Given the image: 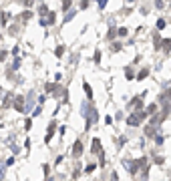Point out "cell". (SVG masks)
<instances>
[{"instance_id":"cell-39","label":"cell","mask_w":171,"mask_h":181,"mask_svg":"<svg viewBox=\"0 0 171 181\" xmlns=\"http://www.w3.org/2000/svg\"><path fill=\"white\" fill-rule=\"evenodd\" d=\"M6 57H8L6 50H0V63H4V60H6Z\"/></svg>"},{"instance_id":"cell-13","label":"cell","mask_w":171,"mask_h":181,"mask_svg":"<svg viewBox=\"0 0 171 181\" xmlns=\"http://www.w3.org/2000/svg\"><path fill=\"white\" fill-rule=\"evenodd\" d=\"M8 20H10V12L4 10L2 14H0V24H2V26H8Z\"/></svg>"},{"instance_id":"cell-1","label":"cell","mask_w":171,"mask_h":181,"mask_svg":"<svg viewBox=\"0 0 171 181\" xmlns=\"http://www.w3.org/2000/svg\"><path fill=\"white\" fill-rule=\"evenodd\" d=\"M147 165V157H137V159H123V167L129 171V175H137L141 171V167Z\"/></svg>"},{"instance_id":"cell-18","label":"cell","mask_w":171,"mask_h":181,"mask_svg":"<svg viewBox=\"0 0 171 181\" xmlns=\"http://www.w3.org/2000/svg\"><path fill=\"white\" fill-rule=\"evenodd\" d=\"M38 14H40L42 18H44V16H49V14H50L49 6H46V4H40V6H38Z\"/></svg>"},{"instance_id":"cell-37","label":"cell","mask_w":171,"mask_h":181,"mask_svg":"<svg viewBox=\"0 0 171 181\" xmlns=\"http://www.w3.org/2000/svg\"><path fill=\"white\" fill-rule=\"evenodd\" d=\"M76 14V10H72V12H68V14L65 16V22H68V20H72V16Z\"/></svg>"},{"instance_id":"cell-2","label":"cell","mask_w":171,"mask_h":181,"mask_svg":"<svg viewBox=\"0 0 171 181\" xmlns=\"http://www.w3.org/2000/svg\"><path fill=\"white\" fill-rule=\"evenodd\" d=\"M145 117H147L145 111H133V113L127 117V125H129V127H139V125L145 121Z\"/></svg>"},{"instance_id":"cell-45","label":"cell","mask_w":171,"mask_h":181,"mask_svg":"<svg viewBox=\"0 0 171 181\" xmlns=\"http://www.w3.org/2000/svg\"><path fill=\"white\" fill-rule=\"evenodd\" d=\"M50 139H53V133H46V137H44V143H50Z\"/></svg>"},{"instance_id":"cell-51","label":"cell","mask_w":171,"mask_h":181,"mask_svg":"<svg viewBox=\"0 0 171 181\" xmlns=\"http://www.w3.org/2000/svg\"><path fill=\"white\" fill-rule=\"evenodd\" d=\"M169 8H171V2H169Z\"/></svg>"},{"instance_id":"cell-21","label":"cell","mask_w":171,"mask_h":181,"mask_svg":"<svg viewBox=\"0 0 171 181\" xmlns=\"http://www.w3.org/2000/svg\"><path fill=\"white\" fill-rule=\"evenodd\" d=\"M93 171H97V163H89V165H87V167H85V171H83V173H87V175H91V173H93Z\"/></svg>"},{"instance_id":"cell-7","label":"cell","mask_w":171,"mask_h":181,"mask_svg":"<svg viewBox=\"0 0 171 181\" xmlns=\"http://www.w3.org/2000/svg\"><path fill=\"white\" fill-rule=\"evenodd\" d=\"M34 101H36V95H34V90H30V93L26 95V109H24V113H28V111H34Z\"/></svg>"},{"instance_id":"cell-25","label":"cell","mask_w":171,"mask_h":181,"mask_svg":"<svg viewBox=\"0 0 171 181\" xmlns=\"http://www.w3.org/2000/svg\"><path fill=\"white\" fill-rule=\"evenodd\" d=\"M81 173H83V171H81V167L76 165L75 169H72V179H79V177H81Z\"/></svg>"},{"instance_id":"cell-15","label":"cell","mask_w":171,"mask_h":181,"mask_svg":"<svg viewBox=\"0 0 171 181\" xmlns=\"http://www.w3.org/2000/svg\"><path fill=\"white\" fill-rule=\"evenodd\" d=\"M155 111H159V105H157V101H155V103H151V105H147L145 113H147V115H155Z\"/></svg>"},{"instance_id":"cell-12","label":"cell","mask_w":171,"mask_h":181,"mask_svg":"<svg viewBox=\"0 0 171 181\" xmlns=\"http://www.w3.org/2000/svg\"><path fill=\"white\" fill-rule=\"evenodd\" d=\"M58 87H61V85H58V83H46L44 85V90H46V93H57V90H58Z\"/></svg>"},{"instance_id":"cell-34","label":"cell","mask_w":171,"mask_h":181,"mask_svg":"<svg viewBox=\"0 0 171 181\" xmlns=\"http://www.w3.org/2000/svg\"><path fill=\"white\" fill-rule=\"evenodd\" d=\"M89 2H91V0H81V10H87V8H89Z\"/></svg>"},{"instance_id":"cell-36","label":"cell","mask_w":171,"mask_h":181,"mask_svg":"<svg viewBox=\"0 0 171 181\" xmlns=\"http://www.w3.org/2000/svg\"><path fill=\"white\" fill-rule=\"evenodd\" d=\"M14 163H16V159H14V157H8V159H6V167H12Z\"/></svg>"},{"instance_id":"cell-23","label":"cell","mask_w":171,"mask_h":181,"mask_svg":"<svg viewBox=\"0 0 171 181\" xmlns=\"http://www.w3.org/2000/svg\"><path fill=\"white\" fill-rule=\"evenodd\" d=\"M165 24H167V20H165V18H159V20L155 22V26H157V30H163Z\"/></svg>"},{"instance_id":"cell-50","label":"cell","mask_w":171,"mask_h":181,"mask_svg":"<svg viewBox=\"0 0 171 181\" xmlns=\"http://www.w3.org/2000/svg\"><path fill=\"white\" fill-rule=\"evenodd\" d=\"M0 95H2V89H0Z\"/></svg>"},{"instance_id":"cell-33","label":"cell","mask_w":171,"mask_h":181,"mask_svg":"<svg viewBox=\"0 0 171 181\" xmlns=\"http://www.w3.org/2000/svg\"><path fill=\"white\" fill-rule=\"evenodd\" d=\"M40 113H42V107H40V105H36V107H34V111H32V115H34V117H38Z\"/></svg>"},{"instance_id":"cell-17","label":"cell","mask_w":171,"mask_h":181,"mask_svg":"<svg viewBox=\"0 0 171 181\" xmlns=\"http://www.w3.org/2000/svg\"><path fill=\"white\" fill-rule=\"evenodd\" d=\"M161 50L163 53H171V38H163V46H161Z\"/></svg>"},{"instance_id":"cell-4","label":"cell","mask_w":171,"mask_h":181,"mask_svg":"<svg viewBox=\"0 0 171 181\" xmlns=\"http://www.w3.org/2000/svg\"><path fill=\"white\" fill-rule=\"evenodd\" d=\"M12 105H14V111L24 113V109H26V97H22V95H16L14 101H12Z\"/></svg>"},{"instance_id":"cell-29","label":"cell","mask_w":171,"mask_h":181,"mask_svg":"<svg viewBox=\"0 0 171 181\" xmlns=\"http://www.w3.org/2000/svg\"><path fill=\"white\" fill-rule=\"evenodd\" d=\"M30 129H32V119L28 117L26 121H24V131H30Z\"/></svg>"},{"instance_id":"cell-49","label":"cell","mask_w":171,"mask_h":181,"mask_svg":"<svg viewBox=\"0 0 171 181\" xmlns=\"http://www.w3.org/2000/svg\"><path fill=\"white\" fill-rule=\"evenodd\" d=\"M0 40H2V34H0Z\"/></svg>"},{"instance_id":"cell-40","label":"cell","mask_w":171,"mask_h":181,"mask_svg":"<svg viewBox=\"0 0 171 181\" xmlns=\"http://www.w3.org/2000/svg\"><path fill=\"white\" fill-rule=\"evenodd\" d=\"M18 67H20V58H14V63H12V71H16Z\"/></svg>"},{"instance_id":"cell-5","label":"cell","mask_w":171,"mask_h":181,"mask_svg":"<svg viewBox=\"0 0 171 181\" xmlns=\"http://www.w3.org/2000/svg\"><path fill=\"white\" fill-rule=\"evenodd\" d=\"M91 153L97 155V157L105 155V151H103V145H101V139H99V137H93V141H91Z\"/></svg>"},{"instance_id":"cell-42","label":"cell","mask_w":171,"mask_h":181,"mask_svg":"<svg viewBox=\"0 0 171 181\" xmlns=\"http://www.w3.org/2000/svg\"><path fill=\"white\" fill-rule=\"evenodd\" d=\"M155 6H157V8H163L165 2H163V0H155Z\"/></svg>"},{"instance_id":"cell-44","label":"cell","mask_w":171,"mask_h":181,"mask_svg":"<svg viewBox=\"0 0 171 181\" xmlns=\"http://www.w3.org/2000/svg\"><path fill=\"white\" fill-rule=\"evenodd\" d=\"M97 2H99V8H101V10L107 6V0H97Z\"/></svg>"},{"instance_id":"cell-6","label":"cell","mask_w":171,"mask_h":181,"mask_svg":"<svg viewBox=\"0 0 171 181\" xmlns=\"http://www.w3.org/2000/svg\"><path fill=\"white\" fill-rule=\"evenodd\" d=\"M71 155H72L75 159H79L81 155H83V141H81V139H76L75 143H72V151H71Z\"/></svg>"},{"instance_id":"cell-48","label":"cell","mask_w":171,"mask_h":181,"mask_svg":"<svg viewBox=\"0 0 171 181\" xmlns=\"http://www.w3.org/2000/svg\"><path fill=\"white\" fill-rule=\"evenodd\" d=\"M46 181H54V179H53V177H50V179H46Z\"/></svg>"},{"instance_id":"cell-26","label":"cell","mask_w":171,"mask_h":181,"mask_svg":"<svg viewBox=\"0 0 171 181\" xmlns=\"http://www.w3.org/2000/svg\"><path fill=\"white\" fill-rule=\"evenodd\" d=\"M46 20H49V24H54V20H57V12H53V10H50V14L46 16Z\"/></svg>"},{"instance_id":"cell-32","label":"cell","mask_w":171,"mask_h":181,"mask_svg":"<svg viewBox=\"0 0 171 181\" xmlns=\"http://www.w3.org/2000/svg\"><path fill=\"white\" fill-rule=\"evenodd\" d=\"M95 64H101V50H95Z\"/></svg>"},{"instance_id":"cell-9","label":"cell","mask_w":171,"mask_h":181,"mask_svg":"<svg viewBox=\"0 0 171 181\" xmlns=\"http://www.w3.org/2000/svg\"><path fill=\"white\" fill-rule=\"evenodd\" d=\"M10 101H14V95H12V90H8V93L4 95V101H2V107H4V109H8V107H10Z\"/></svg>"},{"instance_id":"cell-46","label":"cell","mask_w":171,"mask_h":181,"mask_svg":"<svg viewBox=\"0 0 171 181\" xmlns=\"http://www.w3.org/2000/svg\"><path fill=\"white\" fill-rule=\"evenodd\" d=\"M61 163H62V155H58V157L54 159V165H61Z\"/></svg>"},{"instance_id":"cell-52","label":"cell","mask_w":171,"mask_h":181,"mask_svg":"<svg viewBox=\"0 0 171 181\" xmlns=\"http://www.w3.org/2000/svg\"><path fill=\"white\" fill-rule=\"evenodd\" d=\"M129 2H133V0H129Z\"/></svg>"},{"instance_id":"cell-30","label":"cell","mask_w":171,"mask_h":181,"mask_svg":"<svg viewBox=\"0 0 171 181\" xmlns=\"http://www.w3.org/2000/svg\"><path fill=\"white\" fill-rule=\"evenodd\" d=\"M42 173H44V177H49V175H50V165H49V163L42 165Z\"/></svg>"},{"instance_id":"cell-28","label":"cell","mask_w":171,"mask_h":181,"mask_svg":"<svg viewBox=\"0 0 171 181\" xmlns=\"http://www.w3.org/2000/svg\"><path fill=\"white\" fill-rule=\"evenodd\" d=\"M54 54H57V57L61 58L62 54H65V46H57V49H54Z\"/></svg>"},{"instance_id":"cell-16","label":"cell","mask_w":171,"mask_h":181,"mask_svg":"<svg viewBox=\"0 0 171 181\" xmlns=\"http://www.w3.org/2000/svg\"><path fill=\"white\" fill-rule=\"evenodd\" d=\"M125 79H127V81H133V79H137V75L133 72V68H131V67H125Z\"/></svg>"},{"instance_id":"cell-22","label":"cell","mask_w":171,"mask_h":181,"mask_svg":"<svg viewBox=\"0 0 171 181\" xmlns=\"http://www.w3.org/2000/svg\"><path fill=\"white\" fill-rule=\"evenodd\" d=\"M121 49H123V42H117V40H113V44H111V50H113V53H119Z\"/></svg>"},{"instance_id":"cell-47","label":"cell","mask_w":171,"mask_h":181,"mask_svg":"<svg viewBox=\"0 0 171 181\" xmlns=\"http://www.w3.org/2000/svg\"><path fill=\"white\" fill-rule=\"evenodd\" d=\"M44 101H46V95H40V97H38V105H42Z\"/></svg>"},{"instance_id":"cell-24","label":"cell","mask_w":171,"mask_h":181,"mask_svg":"<svg viewBox=\"0 0 171 181\" xmlns=\"http://www.w3.org/2000/svg\"><path fill=\"white\" fill-rule=\"evenodd\" d=\"M57 131V121H50L49 127H46V133H54Z\"/></svg>"},{"instance_id":"cell-43","label":"cell","mask_w":171,"mask_h":181,"mask_svg":"<svg viewBox=\"0 0 171 181\" xmlns=\"http://www.w3.org/2000/svg\"><path fill=\"white\" fill-rule=\"evenodd\" d=\"M105 123L107 125H113V117H111V115H107V117H105Z\"/></svg>"},{"instance_id":"cell-8","label":"cell","mask_w":171,"mask_h":181,"mask_svg":"<svg viewBox=\"0 0 171 181\" xmlns=\"http://www.w3.org/2000/svg\"><path fill=\"white\" fill-rule=\"evenodd\" d=\"M157 129H159V127H155V125H145L143 131H145V135H147V137H155L157 135Z\"/></svg>"},{"instance_id":"cell-41","label":"cell","mask_w":171,"mask_h":181,"mask_svg":"<svg viewBox=\"0 0 171 181\" xmlns=\"http://www.w3.org/2000/svg\"><path fill=\"white\" fill-rule=\"evenodd\" d=\"M4 175H6V167H0V181L4 179Z\"/></svg>"},{"instance_id":"cell-3","label":"cell","mask_w":171,"mask_h":181,"mask_svg":"<svg viewBox=\"0 0 171 181\" xmlns=\"http://www.w3.org/2000/svg\"><path fill=\"white\" fill-rule=\"evenodd\" d=\"M143 107H145V105H143V95L133 97L129 103H127V111H131V113H133V111H145Z\"/></svg>"},{"instance_id":"cell-20","label":"cell","mask_w":171,"mask_h":181,"mask_svg":"<svg viewBox=\"0 0 171 181\" xmlns=\"http://www.w3.org/2000/svg\"><path fill=\"white\" fill-rule=\"evenodd\" d=\"M153 141H155V145H157V147H161V145L165 143V137H163V135H159V133H157V135L153 137Z\"/></svg>"},{"instance_id":"cell-35","label":"cell","mask_w":171,"mask_h":181,"mask_svg":"<svg viewBox=\"0 0 171 181\" xmlns=\"http://www.w3.org/2000/svg\"><path fill=\"white\" fill-rule=\"evenodd\" d=\"M153 161H155L157 165H163V163H165V159H163V157H157V155H155V157H153Z\"/></svg>"},{"instance_id":"cell-14","label":"cell","mask_w":171,"mask_h":181,"mask_svg":"<svg viewBox=\"0 0 171 181\" xmlns=\"http://www.w3.org/2000/svg\"><path fill=\"white\" fill-rule=\"evenodd\" d=\"M117 36V26L115 24H109V32H107V40H113Z\"/></svg>"},{"instance_id":"cell-10","label":"cell","mask_w":171,"mask_h":181,"mask_svg":"<svg viewBox=\"0 0 171 181\" xmlns=\"http://www.w3.org/2000/svg\"><path fill=\"white\" fill-rule=\"evenodd\" d=\"M161 46H163V38L155 32V36H153V49H155V50H161Z\"/></svg>"},{"instance_id":"cell-19","label":"cell","mask_w":171,"mask_h":181,"mask_svg":"<svg viewBox=\"0 0 171 181\" xmlns=\"http://www.w3.org/2000/svg\"><path fill=\"white\" fill-rule=\"evenodd\" d=\"M149 77V68H141L139 72H137V81H143V79H147Z\"/></svg>"},{"instance_id":"cell-38","label":"cell","mask_w":171,"mask_h":181,"mask_svg":"<svg viewBox=\"0 0 171 181\" xmlns=\"http://www.w3.org/2000/svg\"><path fill=\"white\" fill-rule=\"evenodd\" d=\"M127 143V137L125 135H123V137H119V141H117V145H119V147H121V145H125Z\"/></svg>"},{"instance_id":"cell-11","label":"cell","mask_w":171,"mask_h":181,"mask_svg":"<svg viewBox=\"0 0 171 181\" xmlns=\"http://www.w3.org/2000/svg\"><path fill=\"white\" fill-rule=\"evenodd\" d=\"M83 90H85V95H87L89 101H93V89H91V85H89L87 81H83Z\"/></svg>"},{"instance_id":"cell-31","label":"cell","mask_w":171,"mask_h":181,"mask_svg":"<svg viewBox=\"0 0 171 181\" xmlns=\"http://www.w3.org/2000/svg\"><path fill=\"white\" fill-rule=\"evenodd\" d=\"M117 34H119V36H127V34H129V30H127L125 26H121V28H117Z\"/></svg>"},{"instance_id":"cell-27","label":"cell","mask_w":171,"mask_h":181,"mask_svg":"<svg viewBox=\"0 0 171 181\" xmlns=\"http://www.w3.org/2000/svg\"><path fill=\"white\" fill-rule=\"evenodd\" d=\"M71 4H72V0H62V12H65V10H71Z\"/></svg>"}]
</instances>
